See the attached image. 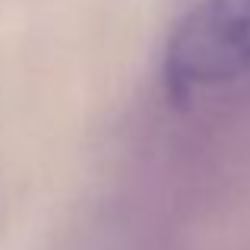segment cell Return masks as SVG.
<instances>
[{
  "label": "cell",
  "mask_w": 250,
  "mask_h": 250,
  "mask_svg": "<svg viewBox=\"0 0 250 250\" xmlns=\"http://www.w3.org/2000/svg\"><path fill=\"white\" fill-rule=\"evenodd\" d=\"M250 76V0H200L174 25L162 80L174 102Z\"/></svg>",
  "instance_id": "6da1fadb"
}]
</instances>
